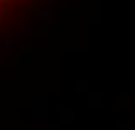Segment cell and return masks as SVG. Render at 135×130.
<instances>
[{
	"instance_id": "cell-1",
	"label": "cell",
	"mask_w": 135,
	"mask_h": 130,
	"mask_svg": "<svg viewBox=\"0 0 135 130\" xmlns=\"http://www.w3.org/2000/svg\"><path fill=\"white\" fill-rule=\"evenodd\" d=\"M2 2H4V0H0V4H2Z\"/></svg>"
}]
</instances>
